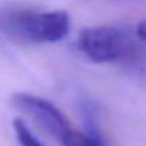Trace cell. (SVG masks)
Masks as SVG:
<instances>
[{"label": "cell", "instance_id": "1", "mask_svg": "<svg viewBox=\"0 0 146 146\" xmlns=\"http://www.w3.org/2000/svg\"><path fill=\"white\" fill-rule=\"evenodd\" d=\"M0 29L25 43H54L70 30L66 12H10L0 16Z\"/></svg>", "mask_w": 146, "mask_h": 146}, {"label": "cell", "instance_id": "2", "mask_svg": "<svg viewBox=\"0 0 146 146\" xmlns=\"http://www.w3.org/2000/svg\"><path fill=\"white\" fill-rule=\"evenodd\" d=\"M80 52L95 63L125 60L135 53V40L127 29L119 26L86 27L79 35Z\"/></svg>", "mask_w": 146, "mask_h": 146}, {"label": "cell", "instance_id": "3", "mask_svg": "<svg viewBox=\"0 0 146 146\" xmlns=\"http://www.w3.org/2000/svg\"><path fill=\"white\" fill-rule=\"evenodd\" d=\"M12 103L59 140H63L73 130L66 116L49 100L29 93H16L12 98Z\"/></svg>", "mask_w": 146, "mask_h": 146}, {"label": "cell", "instance_id": "4", "mask_svg": "<svg viewBox=\"0 0 146 146\" xmlns=\"http://www.w3.org/2000/svg\"><path fill=\"white\" fill-rule=\"evenodd\" d=\"M13 129H15V133H16V137L20 146H43L42 142L30 132V129L20 119L13 120Z\"/></svg>", "mask_w": 146, "mask_h": 146}, {"label": "cell", "instance_id": "5", "mask_svg": "<svg viewBox=\"0 0 146 146\" xmlns=\"http://www.w3.org/2000/svg\"><path fill=\"white\" fill-rule=\"evenodd\" d=\"M136 36L140 40L146 42V22H142V23L137 25V27H136Z\"/></svg>", "mask_w": 146, "mask_h": 146}]
</instances>
